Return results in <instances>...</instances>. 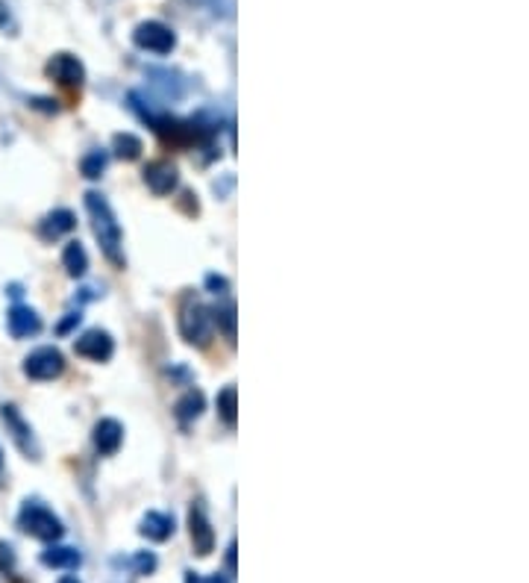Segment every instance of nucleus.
Instances as JSON below:
<instances>
[{"label": "nucleus", "mask_w": 529, "mask_h": 583, "mask_svg": "<svg viewBox=\"0 0 529 583\" xmlns=\"http://www.w3.org/2000/svg\"><path fill=\"white\" fill-rule=\"evenodd\" d=\"M135 45L142 47V51H150V54H171L174 45H176V35L171 27L159 21H145L135 27Z\"/></svg>", "instance_id": "4"}, {"label": "nucleus", "mask_w": 529, "mask_h": 583, "mask_svg": "<svg viewBox=\"0 0 529 583\" xmlns=\"http://www.w3.org/2000/svg\"><path fill=\"white\" fill-rule=\"evenodd\" d=\"M62 263H65V268H68L71 277H83L85 268H88V256H85V251H83V245H80V242H68L65 254H62Z\"/></svg>", "instance_id": "16"}, {"label": "nucleus", "mask_w": 529, "mask_h": 583, "mask_svg": "<svg viewBox=\"0 0 529 583\" xmlns=\"http://www.w3.org/2000/svg\"><path fill=\"white\" fill-rule=\"evenodd\" d=\"M135 566H138V572H142V575L154 572V568H156V557L154 554H138L135 557Z\"/></svg>", "instance_id": "22"}, {"label": "nucleus", "mask_w": 529, "mask_h": 583, "mask_svg": "<svg viewBox=\"0 0 529 583\" xmlns=\"http://www.w3.org/2000/svg\"><path fill=\"white\" fill-rule=\"evenodd\" d=\"M47 77L56 80L59 85H65V89H80L83 80H85V68L77 56L71 54H56L54 59L47 62Z\"/></svg>", "instance_id": "6"}, {"label": "nucleus", "mask_w": 529, "mask_h": 583, "mask_svg": "<svg viewBox=\"0 0 529 583\" xmlns=\"http://www.w3.org/2000/svg\"><path fill=\"white\" fill-rule=\"evenodd\" d=\"M142 533L147 539H154V542L168 539L174 533V518L165 516V513H147L145 522H142Z\"/></svg>", "instance_id": "14"}, {"label": "nucleus", "mask_w": 529, "mask_h": 583, "mask_svg": "<svg viewBox=\"0 0 529 583\" xmlns=\"http://www.w3.org/2000/svg\"><path fill=\"white\" fill-rule=\"evenodd\" d=\"M200 409H204V395L200 392H188L185 398L176 404V418L180 421H192L200 416Z\"/></svg>", "instance_id": "17"}, {"label": "nucleus", "mask_w": 529, "mask_h": 583, "mask_svg": "<svg viewBox=\"0 0 529 583\" xmlns=\"http://www.w3.org/2000/svg\"><path fill=\"white\" fill-rule=\"evenodd\" d=\"M6 325H9V333L15 339L33 337V333L42 330V321H39V316H35L30 307H12L9 316H6Z\"/></svg>", "instance_id": "9"}, {"label": "nucleus", "mask_w": 529, "mask_h": 583, "mask_svg": "<svg viewBox=\"0 0 529 583\" xmlns=\"http://www.w3.org/2000/svg\"><path fill=\"white\" fill-rule=\"evenodd\" d=\"M188 530H192V542H195V551L200 557H206L212 548H215V533H212V525L204 513V507H192V513H188Z\"/></svg>", "instance_id": "8"}, {"label": "nucleus", "mask_w": 529, "mask_h": 583, "mask_svg": "<svg viewBox=\"0 0 529 583\" xmlns=\"http://www.w3.org/2000/svg\"><path fill=\"white\" fill-rule=\"evenodd\" d=\"M115 154L121 159H138V154H142V139L133 133H118L115 136Z\"/></svg>", "instance_id": "18"}, {"label": "nucleus", "mask_w": 529, "mask_h": 583, "mask_svg": "<svg viewBox=\"0 0 529 583\" xmlns=\"http://www.w3.org/2000/svg\"><path fill=\"white\" fill-rule=\"evenodd\" d=\"M42 563L50 568H77L80 566V554L74 548H65V545H54L42 554Z\"/></svg>", "instance_id": "15"}, {"label": "nucleus", "mask_w": 529, "mask_h": 583, "mask_svg": "<svg viewBox=\"0 0 529 583\" xmlns=\"http://www.w3.org/2000/svg\"><path fill=\"white\" fill-rule=\"evenodd\" d=\"M0 418H4V425L12 430V439L18 442V448L24 451V454H30L33 451V439H30V427L24 425L21 421V416L15 413V407H4L0 409Z\"/></svg>", "instance_id": "12"}, {"label": "nucleus", "mask_w": 529, "mask_h": 583, "mask_svg": "<svg viewBox=\"0 0 529 583\" xmlns=\"http://www.w3.org/2000/svg\"><path fill=\"white\" fill-rule=\"evenodd\" d=\"M180 330L185 342L192 345H206L209 342V333H212V316L209 309L200 304V301H188L183 307V316H180Z\"/></svg>", "instance_id": "3"}, {"label": "nucleus", "mask_w": 529, "mask_h": 583, "mask_svg": "<svg viewBox=\"0 0 529 583\" xmlns=\"http://www.w3.org/2000/svg\"><path fill=\"white\" fill-rule=\"evenodd\" d=\"M235 387H226L221 395H218V413H221V418L226 421V425H235Z\"/></svg>", "instance_id": "19"}, {"label": "nucleus", "mask_w": 529, "mask_h": 583, "mask_svg": "<svg viewBox=\"0 0 529 583\" xmlns=\"http://www.w3.org/2000/svg\"><path fill=\"white\" fill-rule=\"evenodd\" d=\"M121 439H124V427L115 418H100L95 425V448L100 454H115L121 448Z\"/></svg>", "instance_id": "10"}, {"label": "nucleus", "mask_w": 529, "mask_h": 583, "mask_svg": "<svg viewBox=\"0 0 529 583\" xmlns=\"http://www.w3.org/2000/svg\"><path fill=\"white\" fill-rule=\"evenodd\" d=\"M83 175L88 177V180H95V177H100V171L106 168V154H100V151H95V154H88L85 159H83Z\"/></svg>", "instance_id": "20"}, {"label": "nucleus", "mask_w": 529, "mask_h": 583, "mask_svg": "<svg viewBox=\"0 0 529 583\" xmlns=\"http://www.w3.org/2000/svg\"><path fill=\"white\" fill-rule=\"evenodd\" d=\"M74 351L85 359H95V363H106V359L112 357V351H115V342H112V337L106 330H88L77 342H74Z\"/></svg>", "instance_id": "7"}, {"label": "nucleus", "mask_w": 529, "mask_h": 583, "mask_svg": "<svg viewBox=\"0 0 529 583\" xmlns=\"http://www.w3.org/2000/svg\"><path fill=\"white\" fill-rule=\"evenodd\" d=\"M59 583H80V580H77V578H62Z\"/></svg>", "instance_id": "24"}, {"label": "nucleus", "mask_w": 529, "mask_h": 583, "mask_svg": "<svg viewBox=\"0 0 529 583\" xmlns=\"http://www.w3.org/2000/svg\"><path fill=\"white\" fill-rule=\"evenodd\" d=\"M145 183L150 186V192L154 195H168L174 186H176V168L171 163H150L145 168Z\"/></svg>", "instance_id": "11"}, {"label": "nucleus", "mask_w": 529, "mask_h": 583, "mask_svg": "<svg viewBox=\"0 0 529 583\" xmlns=\"http://www.w3.org/2000/svg\"><path fill=\"white\" fill-rule=\"evenodd\" d=\"M0 30H12V21H9V12H6L4 0H0Z\"/></svg>", "instance_id": "23"}, {"label": "nucleus", "mask_w": 529, "mask_h": 583, "mask_svg": "<svg viewBox=\"0 0 529 583\" xmlns=\"http://www.w3.org/2000/svg\"><path fill=\"white\" fill-rule=\"evenodd\" d=\"M15 566V554H12V545L0 542V572H12Z\"/></svg>", "instance_id": "21"}, {"label": "nucleus", "mask_w": 529, "mask_h": 583, "mask_svg": "<svg viewBox=\"0 0 529 583\" xmlns=\"http://www.w3.org/2000/svg\"><path fill=\"white\" fill-rule=\"evenodd\" d=\"M18 525L24 533H30V537L35 539H42V542H56L62 533H65V528H62V522L47 510V507L42 504H24L21 507V513H18Z\"/></svg>", "instance_id": "2"}, {"label": "nucleus", "mask_w": 529, "mask_h": 583, "mask_svg": "<svg viewBox=\"0 0 529 583\" xmlns=\"http://www.w3.org/2000/svg\"><path fill=\"white\" fill-rule=\"evenodd\" d=\"M85 209H88V216H92V227H95V236H97L100 247H104L106 259H109V263H115V266H124L121 227H118L115 216H112L109 204L97 192H88L85 195Z\"/></svg>", "instance_id": "1"}, {"label": "nucleus", "mask_w": 529, "mask_h": 583, "mask_svg": "<svg viewBox=\"0 0 529 583\" xmlns=\"http://www.w3.org/2000/svg\"><path fill=\"white\" fill-rule=\"evenodd\" d=\"M0 468H4V454H0Z\"/></svg>", "instance_id": "25"}, {"label": "nucleus", "mask_w": 529, "mask_h": 583, "mask_svg": "<svg viewBox=\"0 0 529 583\" xmlns=\"http://www.w3.org/2000/svg\"><path fill=\"white\" fill-rule=\"evenodd\" d=\"M74 213H68V209H54L45 221H42V236L45 239H59V236H65L74 230Z\"/></svg>", "instance_id": "13"}, {"label": "nucleus", "mask_w": 529, "mask_h": 583, "mask_svg": "<svg viewBox=\"0 0 529 583\" xmlns=\"http://www.w3.org/2000/svg\"><path fill=\"white\" fill-rule=\"evenodd\" d=\"M62 368H65V357L56 348H39L24 359V375L33 380H54L62 375Z\"/></svg>", "instance_id": "5"}]
</instances>
